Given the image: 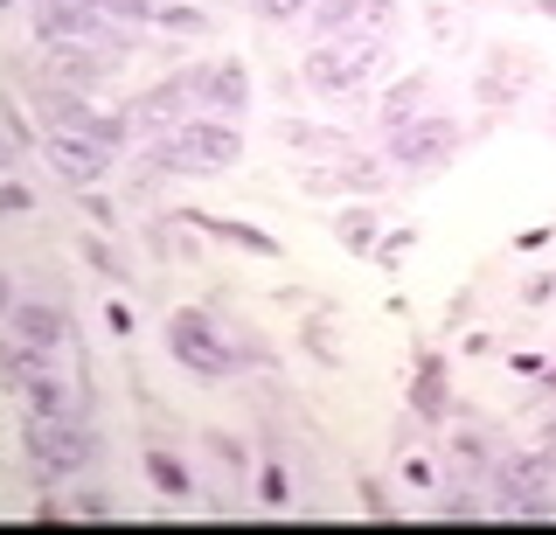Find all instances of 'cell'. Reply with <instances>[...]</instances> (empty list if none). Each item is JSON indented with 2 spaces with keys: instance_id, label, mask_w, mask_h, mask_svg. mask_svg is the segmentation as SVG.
<instances>
[{
  "instance_id": "6",
  "label": "cell",
  "mask_w": 556,
  "mask_h": 535,
  "mask_svg": "<svg viewBox=\"0 0 556 535\" xmlns=\"http://www.w3.org/2000/svg\"><path fill=\"white\" fill-rule=\"evenodd\" d=\"M42 153H49V161H56V175H63L70 188H98V181H104V167H112V161H104V147L77 140V132H56V126H49Z\"/></svg>"
},
{
  "instance_id": "10",
  "label": "cell",
  "mask_w": 556,
  "mask_h": 535,
  "mask_svg": "<svg viewBox=\"0 0 556 535\" xmlns=\"http://www.w3.org/2000/svg\"><path fill=\"white\" fill-rule=\"evenodd\" d=\"M202 98H208V112H223V118L251 112V77H243V63H208V71H202Z\"/></svg>"
},
{
  "instance_id": "9",
  "label": "cell",
  "mask_w": 556,
  "mask_h": 535,
  "mask_svg": "<svg viewBox=\"0 0 556 535\" xmlns=\"http://www.w3.org/2000/svg\"><path fill=\"white\" fill-rule=\"evenodd\" d=\"M49 77H56L63 91L84 98V91H98V84L112 77V63H98L91 49H77V42H56V49H49Z\"/></svg>"
},
{
  "instance_id": "15",
  "label": "cell",
  "mask_w": 556,
  "mask_h": 535,
  "mask_svg": "<svg viewBox=\"0 0 556 535\" xmlns=\"http://www.w3.org/2000/svg\"><path fill=\"white\" fill-rule=\"evenodd\" d=\"M417 418H445V369H439V355L417 361Z\"/></svg>"
},
{
  "instance_id": "18",
  "label": "cell",
  "mask_w": 556,
  "mask_h": 535,
  "mask_svg": "<svg viewBox=\"0 0 556 535\" xmlns=\"http://www.w3.org/2000/svg\"><path fill=\"white\" fill-rule=\"evenodd\" d=\"M334 237H341L348 251H376V216L369 209H341L334 216Z\"/></svg>"
},
{
  "instance_id": "20",
  "label": "cell",
  "mask_w": 556,
  "mask_h": 535,
  "mask_svg": "<svg viewBox=\"0 0 556 535\" xmlns=\"http://www.w3.org/2000/svg\"><path fill=\"white\" fill-rule=\"evenodd\" d=\"M84 14H91V22H104V14H118V22H147L153 0H84Z\"/></svg>"
},
{
  "instance_id": "26",
  "label": "cell",
  "mask_w": 556,
  "mask_h": 535,
  "mask_svg": "<svg viewBox=\"0 0 556 535\" xmlns=\"http://www.w3.org/2000/svg\"><path fill=\"white\" fill-rule=\"evenodd\" d=\"M104 327H112V334H132V314H126V300H104Z\"/></svg>"
},
{
  "instance_id": "13",
  "label": "cell",
  "mask_w": 556,
  "mask_h": 535,
  "mask_svg": "<svg viewBox=\"0 0 556 535\" xmlns=\"http://www.w3.org/2000/svg\"><path fill=\"white\" fill-rule=\"evenodd\" d=\"M521 84H529V56L508 49V63H494V71L480 77V98H486V105H508V98H521Z\"/></svg>"
},
{
  "instance_id": "4",
  "label": "cell",
  "mask_w": 556,
  "mask_h": 535,
  "mask_svg": "<svg viewBox=\"0 0 556 535\" xmlns=\"http://www.w3.org/2000/svg\"><path fill=\"white\" fill-rule=\"evenodd\" d=\"M369 63H376L369 36H362V42H320L306 56V84H313V91H355V84L369 77Z\"/></svg>"
},
{
  "instance_id": "17",
  "label": "cell",
  "mask_w": 556,
  "mask_h": 535,
  "mask_svg": "<svg viewBox=\"0 0 556 535\" xmlns=\"http://www.w3.org/2000/svg\"><path fill=\"white\" fill-rule=\"evenodd\" d=\"M334 181L341 188H362V195H376V188H382V175H376L369 161H355V153H348V167H334V175H313L306 188H334Z\"/></svg>"
},
{
  "instance_id": "5",
  "label": "cell",
  "mask_w": 556,
  "mask_h": 535,
  "mask_svg": "<svg viewBox=\"0 0 556 535\" xmlns=\"http://www.w3.org/2000/svg\"><path fill=\"white\" fill-rule=\"evenodd\" d=\"M452 147H459V126H452L445 112H425V118H410L404 132H390L396 167H439V161H452Z\"/></svg>"
},
{
  "instance_id": "29",
  "label": "cell",
  "mask_w": 556,
  "mask_h": 535,
  "mask_svg": "<svg viewBox=\"0 0 556 535\" xmlns=\"http://www.w3.org/2000/svg\"><path fill=\"white\" fill-rule=\"evenodd\" d=\"M0 8H8V0H0Z\"/></svg>"
},
{
  "instance_id": "24",
  "label": "cell",
  "mask_w": 556,
  "mask_h": 535,
  "mask_svg": "<svg viewBox=\"0 0 556 535\" xmlns=\"http://www.w3.org/2000/svg\"><path fill=\"white\" fill-rule=\"evenodd\" d=\"M28 209H35L28 188H22V181H0V216H28Z\"/></svg>"
},
{
  "instance_id": "14",
  "label": "cell",
  "mask_w": 556,
  "mask_h": 535,
  "mask_svg": "<svg viewBox=\"0 0 556 535\" xmlns=\"http://www.w3.org/2000/svg\"><path fill=\"white\" fill-rule=\"evenodd\" d=\"M147 480H153L167 500H188V494H195V487H188V466L174 459V453H161V445H147Z\"/></svg>"
},
{
  "instance_id": "23",
  "label": "cell",
  "mask_w": 556,
  "mask_h": 535,
  "mask_svg": "<svg viewBox=\"0 0 556 535\" xmlns=\"http://www.w3.org/2000/svg\"><path fill=\"white\" fill-rule=\"evenodd\" d=\"M84 265H91V271H98V279H112V285H118V279H126V265H118V257H112V251H104V244H98V237H84Z\"/></svg>"
},
{
  "instance_id": "16",
  "label": "cell",
  "mask_w": 556,
  "mask_h": 535,
  "mask_svg": "<svg viewBox=\"0 0 556 535\" xmlns=\"http://www.w3.org/2000/svg\"><path fill=\"white\" fill-rule=\"evenodd\" d=\"M278 140L306 147V153H348V132H334V126H278Z\"/></svg>"
},
{
  "instance_id": "2",
  "label": "cell",
  "mask_w": 556,
  "mask_h": 535,
  "mask_svg": "<svg viewBox=\"0 0 556 535\" xmlns=\"http://www.w3.org/2000/svg\"><path fill=\"white\" fill-rule=\"evenodd\" d=\"M167 348H174V361H188L195 375H230L237 369V348L216 334V320H208V314H195V306L167 314Z\"/></svg>"
},
{
  "instance_id": "19",
  "label": "cell",
  "mask_w": 556,
  "mask_h": 535,
  "mask_svg": "<svg viewBox=\"0 0 556 535\" xmlns=\"http://www.w3.org/2000/svg\"><path fill=\"white\" fill-rule=\"evenodd\" d=\"M313 22H320L327 36H341V28L369 22V8H362V0H320V8H313Z\"/></svg>"
},
{
  "instance_id": "28",
  "label": "cell",
  "mask_w": 556,
  "mask_h": 535,
  "mask_svg": "<svg viewBox=\"0 0 556 535\" xmlns=\"http://www.w3.org/2000/svg\"><path fill=\"white\" fill-rule=\"evenodd\" d=\"M549 390H556V369H549Z\"/></svg>"
},
{
  "instance_id": "25",
  "label": "cell",
  "mask_w": 556,
  "mask_h": 535,
  "mask_svg": "<svg viewBox=\"0 0 556 535\" xmlns=\"http://www.w3.org/2000/svg\"><path fill=\"white\" fill-rule=\"evenodd\" d=\"M251 8H257V14H265V22H286V14H300V8H306V0H251Z\"/></svg>"
},
{
  "instance_id": "22",
  "label": "cell",
  "mask_w": 556,
  "mask_h": 535,
  "mask_svg": "<svg viewBox=\"0 0 556 535\" xmlns=\"http://www.w3.org/2000/svg\"><path fill=\"white\" fill-rule=\"evenodd\" d=\"M161 28H181V36H208V14L202 8H153Z\"/></svg>"
},
{
  "instance_id": "1",
  "label": "cell",
  "mask_w": 556,
  "mask_h": 535,
  "mask_svg": "<svg viewBox=\"0 0 556 535\" xmlns=\"http://www.w3.org/2000/svg\"><path fill=\"white\" fill-rule=\"evenodd\" d=\"M237 161H243V140L223 118H181L167 140L147 147L153 175H223V167H237Z\"/></svg>"
},
{
  "instance_id": "3",
  "label": "cell",
  "mask_w": 556,
  "mask_h": 535,
  "mask_svg": "<svg viewBox=\"0 0 556 535\" xmlns=\"http://www.w3.org/2000/svg\"><path fill=\"white\" fill-rule=\"evenodd\" d=\"M28 453H35V466H42L49 480H63V473H77L98 445H91V431L77 424V410H63V418H35L28 410Z\"/></svg>"
},
{
  "instance_id": "11",
  "label": "cell",
  "mask_w": 556,
  "mask_h": 535,
  "mask_svg": "<svg viewBox=\"0 0 556 535\" xmlns=\"http://www.w3.org/2000/svg\"><path fill=\"white\" fill-rule=\"evenodd\" d=\"M174 222H195L202 237H223V244H237V251H251V257H278L271 237L251 230V222H237V216H202V209H188V216H174Z\"/></svg>"
},
{
  "instance_id": "21",
  "label": "cell",
  "mask_w": 556,
  "mask_h": 535,
  "mask_svg": "<svg viewBox=\"0 0 556 535\" xmlns=\"http://www.w3.org/2000/svg\"><path fill=\"white\" fill-rule=\"evenodd\" d=\"M257 500H265V508H286V500H292L286 466H257Z\"/></svg>"
},
{
  "instance_id": "7",
  "label": "cell",
  "mask_w": 556,
  "mask_h": 535,
  "mask_svg": "<svg viewBox=\"0 0 556 535\" xmlns=\"http://www.w3.org/2000/svg\"><path fill=\"white\" fill-rule=\"evenodd\" d=\"M8 334H14V341H28L35 355H56L63 341H70V320H63V306L28 300V306H14V314H8Z\"/></svg>"
},
{
  "instance_id": "27",
  "label": "cell",
  "mask_w": 556,
  "mask_h": 535,
  "mask_svg": "<svg viewBox=\"0 0 556 535\" xmlns=\"http://www.w3.org/2000/svg\"><path fill=\"white\" fill-rule=\"evenodd\" d=\"M14 314V285H8V271H0V320Z\"/></svg>"
},
{
  "instance_id": "8",
  "label": "cell",
  "mask_w": 556,
  "mask_h": 535,
  "mask_svg": "<svg viewBox=\"0 0 556 535\" xmlns=\"http://www.w3.org/2000/svg\"><path fill=\"white\" fill-rule=\"evenodd\" d=\"M188 98H202V71H181V77H167V84H153L147 98H139V118L147 126H181V112H188Z\"/></svg>"
},
{
  "instance_id": "12",
  "label": "cell",
  "mask_w": 556,
  "mask_h": 535,
  "mask_svg": "<svg viewBox=\"0 0 556 535\" xmlns=\"http://www.w3.org/2000/svg\"><path fill=\"white\" fill-rule=\"evenodd\" d=\"M425 98H431V77H404L390 98H382V132H404L410 118H425V112H417Z\"/></svg>"
}]
</instances>
